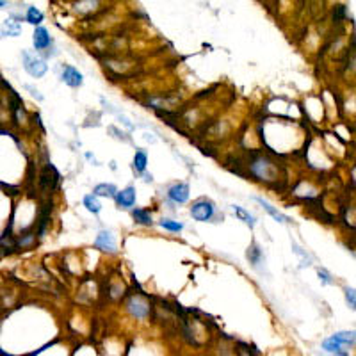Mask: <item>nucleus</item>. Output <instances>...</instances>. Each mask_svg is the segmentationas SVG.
<instances>
[{
	"label": "nucleus",
	"instance_id": "f257e3e1",
	"mask_svg": "<svg viewBox=\"0 0 356 356\" xmlns=\"http://www.w3.org/2000/svg\"><path fill=\"white\" fill-rule=\"evenodd\" d=\"M22 59H23V68L29 73L30 77H43L46 73V64L45 61L39 56H36V52H30V50H23L22 52Z\"/></svg>",
	"mask_w": 356,
	"mask_h": 356
},
{
	"label": "nucleus",
	"instance_id": "f03ea898",
	"mask_svg": "<svg viewBox=\"0 0 356 356\" xmlns=\"http://www.w3.org/2000/svg\"><path fill=\"white\" fill-rule=\"evenodd\" d=\"M214 203L209 201V199H199L194 205L191 207V216L196 219V221H209L214 216Z\"/></svg>",
	"mask_w": 356,
	"mask_h": 356
},
{
	"label": "nucleus",
	"instance_id": "7ed1b4c3",
	"mask_svg": "<svg viewBox=\"0 0 356 356\" xmlns=\"http://www.w3.org/2000/svg\"><path fill=\"white\" fill-rule=\"evenodd\" d=\"M59 178H61L59 171H57V169L48 162L46 168L43 169V173H41V180H39V184H41L43 189H52L54 191V189L57 187V184H59Z\"/></svg>",
	"mask_w": 356,
	"mask_h": 356
},
{
	"label": "nucleus",
	"instance_id": "20e7f679",
	"mask_svg": "<svg viewBox=\"0 0 356 356\" xmlns=\"http://www.w3.org/2000/svg\"><path fill=\"white\" fill-rule=\"evenodd\" d=\"M94 246L98 247V249H101V251H116V239H114V235L111 232H107V230H101L100 233H98L96 240H94Z\"/></svg>",
	"mask_w": 356,
	"mask_h": 356
},
{
	"label": "nucleus",
	"instance_id": "39448f33",
	"mask_svg": "<svg viewBox=\"0 0 356 356\" xmlns=\"http://www.w3.org/2000/svg\"><path fill=\"white\" fill-rule=\"evenodd\" d=\"M63 82H66L70 87H80L84 82L82 73L79 70H75L73 66H64L63 68V75H61Z\"/></svg>",
	"mask_w": 356,
	"mask_h": 356
},
{
	"label": "nucleus",
	"instance_id": "423d86ee",
	"mask_svg": "<svg viewBox=\"0 0 356 356\" xmlns=\"http://www.w3.org/2000/svg\"><path fill=\"white\" fill-rule=\"evenodd\" d=\"M22 20L18 18V16H11V18H8L4 23H2V27H0V38L2 36H20V32H22Z\"/></svg>",
	"mask_w": 356,
	"mask_h": 356
},
{
	"label": "nucleus",
	"instance_id": "0eeeda50",
	"mask_svg": "<svg viewBox=\"0 0 356 356\" xmlns=\"http://www.w3.org/2000/svg\"><path fill=\"white\" fill-rule=\"evenodd\" d=\"M168 196L175 203H185L189 199V185L187 184H175L169 187Z\"/></svg>",
	"mask_w": 356,
	"mask_h": 356
},
{
	"label": "nucleus",
	"instance_id": "6e6552de",
	"mask_svg": "<svg viewBox=\"0 0 356 356\" xmlns=\"http://www.w3.org/2000/svg\"><path fill=\"white\" fill-rule=\"evenodd\" d=\"M32 41H34V48L36 50H45L46 46L52 43V39H50V36H48V30L43 29V27H38V29L34 30Z\"/></svg>",
	"mask_w": 356,
	"mask_h": 356
},
{
	"label": "nucleus",
	"instance_id": "1a4fd4ad",
	"mask_svg": "<svg viewBox=\"0 0 356 356\" xmlns=\"http://www.w3.org/2000/svg\"><path fill=\"white\" fill-rule=\"evenodd\" d=\"M116 201H118V205L123 207V209H130V207L135 203V189L134 187H127V189H123L121 192H118Z\"/></svg>",
	"mask_w": 356,
	"mask_h": 356
},
{
	"label": "nucleus",
	"instance_id": "9d476101",
	"mask_svg": "<svg viewBox=\"0 0 356 356\" xmlns=\"http://www.w3.org/2000/svg\"><path fill=\"white\" fill-rule=\"evenodd\" d=\"M253 199H255V201H257V203H260V205H262V207H264V209H266V210H267V212H269V214H271V216H273V218H274V219H276V221H278V223H289V221H290V219H289V218H287V216H285V214L278 212V210H276V209H274V207H273V205H271V203H269V201H266V199H264V198H260V196H253Z\"/></svg>",
	"mask_w": 356,
	"mask_h": 356
},
{
	"label": "nucleus",
	"instance_id": "9b49d317",
	"mask_svg": "<svg viewBox=\"0 0 356 356\" xmlns=\"http://www.w3.org/2000/svg\"><path fill=\"white\" fill-rule=\"evenodd\" d=\"M128 308H130V312L135 315V317H139V319H142V317H146L148 315V304H144V303H141V301H137V299H132L130 303H128Z\"/></svg>",
	"mask_w": 356,
	"mask_h": 356
},
{
	"label": "nucleus",
	"instance_id": "f8f14e48",
	"mask_svg": "<svg viewBox=\"0 0 356 356\" xmlns=\"http://www.w3.org/2000/svg\"><path fill=\"white\" fill-rule=\"evenodd\" d=\"M94 196H107V198H116L118 189L113 184H100L94 187Z\"/></svg>",
	"mask_w": 356,
	"mask_h": 356
},
{
	"label": "nucleus",
	"instance_id": "ddd939ff",
	"mask_svg": "<svg viewBox=\"0 0 356 356\" xmlns=\"http://www.w3.org/2000/svg\"><path fill=\"white\" fill-rule=\"evenodd\" d=\"M340 345H352L354 344V331H338V333L331 335Z\"/></svg>",
	"mask_w": 356,
	"mask_h": 356
},
{
	"label": "nucleus",
	"instance_id": "4468645a",
	"mask_svg": "<svg viewBox=\"0 0 356 356\" xmlns=\"http://www.w3.org/2000/svg\"><path fill=\"white\" fill-rule=\"evenodd\" d=\"M232 209H233V212H235L237 216H239L240 221H244V223H246V225L251 226V228H253V226H255V223H257V221H255V218H253V216H251V214H249V212H246V210H244L242 207L233 205Z\"/></svg>",
	"mask_w": 356,
	"mask_h": 356
},
{
	"label": "nucleus",
	"instance_id": "2eb2a0df",
	"mask_svg": "<svg viewBox=\"0 0 356 356\" xmlns=\"http://www.w3.org/2000/svg\"><path fill=\"white\" fill-rule=\"evenodd\" d=\"M146 164H148L146 154L139 150L137 154H135V157H134V169H135V171H139V173H142L144 169H146Z\"/></svg>",
	"mask_w": 356,
	"mask_h": 356
},
{
	"label": "nucleus",
	"instance_id": "dca6fc26",
	"mask_svg": "<svg viewBox=\"0 0 356 356\" xmlns=\"http://www.w3.org/2000/svg\"><path fill=\"white\" fill-rule=\"evenodd\" d=\"M27 22L32 23V25H38V23L43 22V13L39 11L38 8H32V6H30V8L27 9Z\"/></svg>",
	"mask_w": 356,
	"mask_h": 356
},
{
	"label": "nucleus",
	"instance_id": "f3484780",
	"mask_svg": "<svg viewBox=\"0 0 356 356\" xmlns=\"http://www.w3.org/2000/svg\"><path fill=\"white\" fill-rule=\"evenodd\" d=\"M84 205H86V209L89 210V212H93V214H98L101 210L100 201H98L94 194H87L86 198H84Z\"/></svg>",
	"mask_w": 356,
	"mask_h": 356
},
{
	"label": "nucleus",
	"instance_id": "a211bd4d",
	"mask_svg": "<svg viewBox=\"0 0 356 356\" xmlns=\"http://www.w3.org/2000/svg\"><path fill=\"white\" fill-rule=\"evenodd\" d=\"M132 216H134L135 221L141 223V225H151V216L146 212V210L135 209L134 212H132Z\"/></svg>",
	"mask_w": 356,
	"mask_h": 356
},
{
	"label": "nucleus",
	"instance_id": "6ab92c4d",
	"mask_svg": "<svg viewBox=\"0 0 356 356\" xmlns=\"http://www.w3.org/2000/svg\"><path fill=\"white\" fill-rule=\"evenodd\" d=\"M246 255H247V259H249V262H251L253 266H259L260 260H262V251L259 249V246H257V244H253V246L247 249Z\"/></svg>",
	"mask_w": 356,
	"mask_h": 356
},
{
	"label": "nucleus",
	"instance_id": "aec40b11",
	"mask_svg": "<svg viewBox=\"0 0 356 356\" xmlns=\"http://www.w3.org/2000/svg\"><path fill=\"white\" fill-rule=\"evenodd\" d=\"M161 226L166 230H169V232H180V230H184V225L178 221H171V219H162L161 221Z\"/></svg>",
	"mask_w": 356,
	"mask_h": 356
},
{
	"label": "nucleus",
	"instance_id": "412c9836",
	"mask_svg": "<svg viewBox=\"0 0 356 356\" xmlns=\"http://www.w3.org/2000/svg\"><path fill=\"white\" fill-rule=\"evenodd\" d=\"M292 251H294V253H296V255H297V257H299V259H301V266H303V267L310 266V259H308V257H307V253H304V251H303V249H301V247H299V246H297V244H296V242H292Z\"/></svg>",
	"mask_w": 356,
	"mask_h": 356
},
{
	"label": "nucleus",
	"instance_id": "4be33fe9",
	"mask_svg": "<svg viewBox=\"0 0 356 356\" xmlns=\"http://www.w3.org/2000/svg\"><path fill=\"white\" fill-rule=\"evenodd\" d=\"M345 299H347L349 307L354 308V304H356V299H354V290H352V289H345Z\"/></svg>",
	"mask_w": 356,
	"mask_h": 356
},
{
	"label": "nucleus",
	"instance_id": "5701e85b",
	"mask_svg": "<svg viewBox=\"0 0 356 356\" xmlns=\"http://www.w3.org/2000/svg\"><path fill=\"white\" fill-rule=\"evenodd\" d=\"M317 273H319V278L323 280V283H326V285H331V283H333V280H331V276H330V274H328L324 269H319Z\"/></svg>",
	"mask_w": 356,
	"mask_h": 356
},
{
	"label": "nucleus",
	"instance_id": "b1692460",
	"mask_svg": "<svg viewBox=\"0 0 356 356\" xmlns=\"http://www.w3.org/2000/svg\"><path fill=\"white\" fill-rule=\"evenodd\" d=\"M25 89L32 91V94H34V96H36V98H38V100H43V96H41V94H39V93H38V89H34V87H32V86H25Z\"/></svg>",
	"mask_w": 356,
	"mask_h": 356
},
{
	"label": "nucleus",
	"instance_id": "393cba45",
	"mask_svg": "<svg viewBox=\"0 0 356 356\" xmlns=\"http://www.w3.org/2000/svg\"><path fill=\"white\" fill-rule=\"evenodd\" d=\"M4 6H6V2H0V8H4Z\"/></svg>",
	"mask_w": 356,
	"mask_h": 356
}]
</instances>
